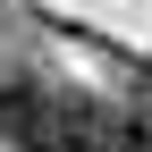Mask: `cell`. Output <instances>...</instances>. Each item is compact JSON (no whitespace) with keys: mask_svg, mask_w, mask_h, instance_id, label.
Here are the masks:
<instances>
[{"mask_svg":"<svg viewBox=\"0 0 152 152\" xmlns=\"http://www.w3.org/2000/svg\"><path fill=\"white\" fill-rule=\"evenodd\" d=\"M0 144L9 152H93L102 127H93V102L85 93L9 76V85H0Z\"/></svg>","mask_w":152,"mask_h":152,"instance_id":"6da1fadb","label":"cell"},{"mask_svg":"<svg viewBox=\"0 0 152 152\" xmlns=\"http://www.w3.org/2000/svg\"><path fill=\"white\" fill-rule=\"evenodd\" d=\"M93 152H152V118H118V127H110Z\"/></svg>","mask_w":152,"mask_h":152,"instance_id":"7a4b0ae2","label":"cell"}]
</instances>
